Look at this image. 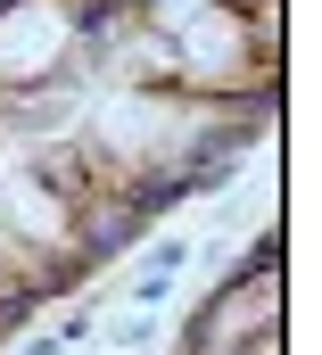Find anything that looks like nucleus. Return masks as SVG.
I'll return each instance as SVG.
<instances>
[{
  "label": "nucleus",
  "mask_w": 322,
  "mask_h": 355,
  "mask_svg": "<svg viewBox=\"0 0 322 355\" xmlns=\"http://www.w3.org/2000/svg\"><path fill=\"white\" fill-rule=\"evenodd\" d=\"M124 8H133V25H149V33H165V42H173V33L207 8V0H124Z\"/></svg>",
  "instance_id": "7ed1b4c3"
},
{
  "label": "nucleus",
  "mask_w": 322,
  "mask_h": 355,
  "mask_svg": "<svg viewBox=\"0 0 322 355\" xmlns=\"http://www.w3.org/2000/svg\"><path fill=\"white\" fill-rule=\"evenodd\" d=\"M0 215H8V223H17L25 240H50V248H67V240H75V223H83L75 207H67V198H50V190H42L33 174H25V182H8Z\"/></svg>",
  "instance_id": "f03ea898"
},
{
  "label": "nucleus",
  "mask_w": 322,
  "mask_h": 355,
  "mask_svg": "<svg viewBox=\"0 0 322 355\" xmlns=\"http://www.w3.org/2000/svg\"><path fill=\"white\" fill-rule=\"evenodd\" d=\"M108 339H116V347H149V339H158V322L141 314V322H124V331H108Z\"/></svg>",
  "instance_id": "20e7f679"
},
{
  "label": "nucleus",
  "mask_w": 322,
  "mask_h": 355,
  "mask_svg": "<svg viewBox=\"0 0 322 355\" xmlns=\"http://www.w3.org/2000/svg\"><path fill=\"white\" fill-rule=\"evenodd\" d=\"M281 240L264 232L256 240V265H248V297H240V281H223V297L190 322V339H182V355H240L256 347L264 331H281Z\"/></svg>",
  "instance_id": "f257e3e1"
}]
</instances>
